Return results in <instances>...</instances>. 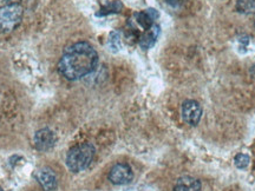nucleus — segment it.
<instances>
[{
    "label": "nucleus",
    "instance_id": "7ed1b4c3",
    "mask_svg": "<svg viewBox=\"0 0 255 191\" xmlns=\"http://www.w3.org/2000/svg\"><path fill=\"white\" fill-rule=\"evenodd\" d=\"M24 9L19 4H7L0 7V31L9 33L23 20Z\"/></svg>",
    "mask_w": 255,
    "mask_h": 191
},
{
    "label": "nucleus",
    "instance_id": "423d86ee",
    "mask_svg": "<svg viewBox=\"0 0 255 191\" xmlns=\"http://www.w3.org/2000/svg\"><path fill=\"white\" fill-rule=\"evenodd\" d=\"M33 141L37 150L46 152L55 146L57 138L55 132H53L52 130L45 127V129H41L39 131L36 132Z\"/></svg>",
    "mask_w": 255,
    "mask_h": 191
},
{
    "label": "nucleus",
    "instance_id": "dca6fc26",
    "mask_svg": "<svg viewBox=\"0 0 255 191\" xmlns=\"http://www.w3.org/2000/svg\"><path fill=\"white\" fill-rule=\"evenodd\" d=\"M7 4H19V1H21V0H5Z\"/></svg>",
    "mask_w": 255,
    "mask_h": 191
},
{
    "label": "nucleus",
    "instance_id": "f03ea898",
    "mask_svg": "<svg viewBox=\"0 0 255 191\" xmlns=\"http://www.w3.org/2000/svg\"><path fill=\"white\" fill-rule=\"evenodd\" d=\"M96 149L90 143H82L73 146L66 156V167L72 173H81L89 168L95 157Z\"/></svg>",
    "mask_w": 255,
    "mask_h": 191
},
{
    "label": "nucleus",
    "instance_id": "9d476101",
    "mask_svg": "<svg viewBox=\"0 0 255 191\" xmlns=\"http://www.w3.org/2000/svg\"><path fill=\"white\" fill-rule=\"evenodd\" d=\"M201 183L196 178L190 176L180 177L176 181L174 187V191H200Z\"/></svg>",
    "mask_w": 255,
    "mask_h": 191
},
{
    "label": "nucleus",
    "instance_id": "1a4fd4ad",
    "mask_svg": "<svg viewBox=\"0 0 255 191\" xmlns=\"http://www.w3.org/2000/svg\"><path fill=\"white\" fill-rule=\"evenodd\" d=\"M159 36V26L157 24H154L151 27H149L148 30H145L142 33V36L139 37L138 43L141 49L143 50H149L155 45L156 40Z\"/></svg>",
    "mask_w": 255,
    "mask_h": 191
},
{
    "label": "nucleus",
    "instance_id": "0eeeda50",
    "mask_svg": "<svg viewBox=\"0 0 255 191\" xmlns=\"http://www.w3.org/2000/svg\"><path fill=\"white\" fill-rule=\"evenodd\" d=\"M36 178L44 191H55L58 186L56 174L50 168H43L36 173Z\"/></svg>",
    "mask_w": 255,
    "mask_h": 191
},
{
    "label": "nucleus",
    "instance_id": "f257e3e1",
    "mask_svg": "<svg viewBox=\"0 0 255 191\" xmlns=\"http://www.w3.org/2000/svg\"><path fill=\"white\" fill-rule=\"evenodd\" d=\"M98 55L87 41H79L66 47L58 63V71L68 81L87 77L97 68Z\"/></svg>",
    "mask_w": 255,
    "mask_h": 191
},
{
    "label": "nucleus",
    "instance_id": "a211bd4d",
    "mask_svg": "<svg viewBox=\"0 0 255 191\" xmlns=\"http://www.w3.org/2000/svg\"><path fill=\"white\" fill-rule=\"evenodd\" d=\"M254 27H255V20H254Z\"/></svg>",
    "mask_w": 255,
    "mask_h": 191
},
{
    "label": "nucleus",
    "instance_id": "39448f33",
    "mask_svg": "<svg viewBox=\"0 0 255 191\" xmlns=\"http://www.w3.org/2000/svg\"><path fill=\"white\" fill-rule=\"evenodd\" d=\"M133 178L132 169L127 163H117L111 168L109 173V181L116 186L129 184Z\"/></svg>",
    "mask_w": 255,
    "mask_h": 191
},
{
    "label": "nucleus",
    "instance_id": "20e7f679",
    "mask_svg": "<svg viewBox=\"0 0 255 191\" xmlns=\"http://www.w3.org/2000/svg\"><path fill=\"white\" fill-rule=\"evenodd\" d=\"M181 114H182V118L188 125L196 126L200 123L201 117H202V107L196 100H184L182 107H181Z\"/></svg>",
    "mask_w": 255,
    "mask_h": 191
},
{
    "label": "nucleus",
    "instance_id": "4468645a",
    "mask_svg": "<svg viewBox=\"0 0 255 191\" xmlns=\"http://www.w3.org/2000/svg\"><path fill=\"white\" fill-rule=\"evenodd\" d=\"M235 167L239 169H246L250 164V156L245 154H239L235 156Z\"/></svg>",
    "mask_w": 255,
    "mask_h": 191
},
{
    "label": "nucleus",
    "instance_id": "f3484780",
    "mask_svg": "<svg viewBox=\"0 0 255 191\" xmlns=\"http://www.w3.org/2000/svg\"><path fill=\"white\" fill-rule=\"evenodd\" d=\"M0 191H4V190H2V188H1V187H0Z\"/></svg>",
    "mask_w": 255,
    "mask_h": 191
},
{
    "label": "nucleus",
    "instance_id": "6e6552de",
    "mask_svg": "<svg viewBox=\"0 0 255 191\" xmlns=\"http://www.w3.org/2000/svg\"><path fill=\"white\" fill-rule=\"evenodd\" d=\"M159 17L158 12L155 8H148L143 12H138L133 15L132 21L136 24L137 27H141L143 32L148 30L149 27H151L154 25V21ZM136 27V30H137Z\"/></svg>",
    "mask_w": 255,
    "mask_h": 191
},
{
    "label": "nucleus",
    "instance_id": "ddd939ff",
    "mask_svg": "<svg viewBox=\"0 0 255 191\" xmlns=\"http://www.w3.org/2000/svg\"><path fill=\"white\" fill-rule=\"evenodd\" d=\"M123 8L122 2L120 0H115V1L110 2V4H107L103 8L101 9V12H98L97 15H107L110 13H119L121 9Z\"/></svg>",
    "mask_w": 255,
    "mask_h": 191
},
{
    "label": "nucleus",
    "instance_id": "2eb2a0df",
    "mask_svg": "<svg viewBox=\"0 0 255 191\" xmlns=\"http://www.w3.org/2000/svg\"><path fill=\"white\" fill-rule=\"evenodd\" d=\"M165 2L171 7H180L181 4L184 1V0H164Z\"/></svg>",
    "mask_w": 255,
    "mask_h": 191
},
{
    "label": "nucleus",
    "instance_id": "f8f14e48",
    "mask_svg": "<svg viewBox=\"0 0 255 191\" xmlns=\"http://www.w3.org/2000/svg\"><path fill=\"white\" fill-rule=\"evenodd\" d=\"M237 11L242 14H251L255 12V0H238Z\"/></svg>",
    "mask_w": 255,
    "mask_h": 191
},
{
    "label": "nucleus",
    "instance_id": "9b49d317",
    "mask_svg": "<svg viewBox=\"0 0 255 191\" xmlns=\"http://www.w3.org/2000/svg\"><path fill=\"white\" fill-rule=\"evenodd\" d=\"M108 47L114 53L119 52L121 50V47H122V37H121V33L119 31L111 32L109 39H108Z\"/></svg>",
    "mask_w": 255,
    "mask_h": 191
}]
</instances>
